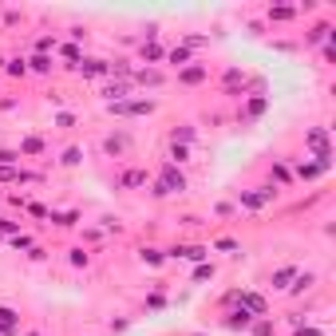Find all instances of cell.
<instances>
[{"mask_svg":"<svg viewBox=\"0 0 336 336\" xmlns=\"http://www.w3.org/2000/svg\"><path fill=\"white\" fill-rule=\"evenodd\" d=\"M269 16H273V20H289L293 8H269Z\"/></svg>","mask_w":336,"mask_h":336,"instance_id":"d6986e66","label":"cell"},{"mask_svg":"<svg viewBox=\"0 0 336 336\" xmlns=\"http://www.w3.org/2000/svg\"><path fill=\"white\" fill-rule=\"evenodd\" d=\"M321 170H328L324 162H301V178H317Z\"/></svg>","mask_w":336,"mask_h":336,"instance_id":"8992f818","label":"cell"},{"mask_svg":"<svg viewBox=\"0 0 336 336\" xmlns=\"http://www.w3.org/2000/svg\"><path fill=\"white\" fill-rule=\"evenodd\" d=\"M178 138H182V142H190V138H194V131H190V127H182V131H174V142H178Z\"/></svg>","mask_w":336,"mask_h":336,"instance_id":"7402d4cb","label":"cell"},{"mask_svg":"<svg viewBox=\"0 0 336 336\" xmlns=\"http://www.w3.org/2000/svg\"><path fill=\"white\" fill-rule=\"evenodd\" d=\"M166 60H170V63H186V60H190V52H186V47H174Z\"/></svg>","mask_w":336,"mask_h":336,"instance_id":"7c38bea8","label":"cell"},{"mask_svg":"<svg viewBox=\"0 0 336 336\" xmlns=\"http://www.w3.org/2000/svg\"><path fill=\"white\" fill-rule=\"evenodd\" d=\"M202 76H206V71H202V67H186V71H182V79H186V83H198Z\"/></svg>","mask_w":336,"mask_h":336,"instance_id":"4fadbf2b","label":"cell"},{"mask_svg":"<svg viewBox=\"0 0 336 336\" xmlns=\"http://www.w3.org/2000/svg\"><path fill=\"white\" fill-rule=\"evenodd\" d=\"M24 151L36 154V151H44V142H40V138H24Z\"/></svg>","mask_w":336,"mask_h":336,"instance_id":"2e32d148","label":"cell"},{"mask_svg":"<svg viewBox=\"0 0 336 336\" xmlns=\"http://www.w3.org/2000/svg\"><path fill=\"white\" fill-rule=\"evenodd\" d=\"M16 229V222H8V218H0V233H12Z\"/></svg>","mask_w":336,"mask_h":336,"instance_id":"cb8c5ba5","label":"cell"},{"mask_svg":"<svg viewBox=\"0 0 336 336\" xmlns=\"http://www.w3.org/2000/svg\"><path fill=\"white\" fill-rule=\"evenodd\" d=\"M170 158H174V162H186V147H182V142H174V147H170Z\"/></svg>","mask_w":336,"mask_h":336,"instance_id":"5bb4252c","label":"cell"},{"mask_svg":"<svg viewBox=\"0 0 336 336\" xmlns=\"http://www.w3.org/2000/svg\"><path fill=\"white\" fill-rule=\"evenodd\" d=\"M20 154H12V151H0V166H8V162H16Z\"/></svg>","mask_w":336,"mask_h":336,"instance_id":"603a6c76","label":"cell"},{"mask_svg":"<svg viewBox=\"0 0 336 336\" xmlns=\"http://www.w3.org/2000/svg\"><path fill=\"white\" fill-rule=\"evenodd\" d=\"M308 147H313V151H317V158H321L324 166H328V158H332V151H328V135H324L321 127H317V131H308Z\"/></svg>","mask_w":336,"mask_h":336,"instance_id":"7a4b0ae2","label":"cell"},{"mask_svg":"<svg viewBox=\"0 0 336 336\" xmlns=\"http://www.w3.org/2000/svg\"><path fill=\"white\" fill-rule=\"evenodd\" d=\"M32 67H36V71H52V60H47V56H36V60H32Z\"/></svg>","mask_w":336,"mask_h":336,"instance_id":"9a60e30c","label":"cell"},{"mask_svg":"<svg viewBox=\"0 0 336 336\" xmlns=\"http://www.w3.org/2000/svg\"><path fill=\"white\" fill-rule=\"evenodd\" d=\"M71 265H87V253H83V249H71Z\"/></svg>","mask_w":336,"mask_h":336,"instance_id":"44dd1931","label":"cell"},{"mask_svg":"<svg viewBox=\"0 0 336 336\" xmlns=\"http://www.w3.org/2000/svg\"><path fill=\"white\" fill-rule=\"evenodd\" d=\"M242 305H245V313H265V301H261V297H253V293H245Z\"/></svg>","mask_w":336,"mask_h":336,"instance_id":"5b68a950","label":"cell"},{"mask_svg":"<svg viewBox=\"0 0 336 336\" xmlns=\"http://www.w3.org/2000/svg\"><path fill=\"white\" fill-rule=\"evenodd\" d=\"M0 63H4V60H0Z\"/></svg>","mask_w":336,"mask_h":336,"instance_id":"484cf974","label":"cell"},{"mask_svg":"<svg viewBox=\"0 0 336 336\" xmlns=\"http://www.w3.org/2000/svg\"><path fill=\"white\" fill-rule=\"evenodd\" d=\"M138 182H147L142 170H127V174H123V186H138Z\"/></svg>","mask_w":336,"mask_h":336,"instance_id":"9c48e42d","label":"cell"},{"mask_svg":"<svg viewBox=\"0 0 336 336\" xmlns=\"http://www.w3.org/2000/svg\"><path fill=\"white\" fill-rule=\"evenodd\" d=\"M182 190H186V178L174 166H166L158 174V182H154V194H158V198H162V194H182Z\"/></svg>","mask_w":336,"mask_h":336,"instance_id":"6da1fadb","label":"cell"},{"mask_svg":"<svg viewBox=\"0 0 336 336\" xmlns=\"http://www.w3.org/2000/svg\"><path fill=\"white\" fill-rule=\"evenodd\" d=\"M142 261H151V265H158V261H162V253H158V249H142Z\"/></svg>","mask_w":336,"mask_h":336,"instance_id":"e0dca14e","label":"cell"},{"mask_svg":"<svg viewBox=\"0 0 336 336\" xmlns=\"http://www.w3.org/2000/svg\"><path fill=\"white\" fill-rule=\"evenodd\" d=\"M107 71V63L103 60H91V63H83V76H103Z\"/></svg>","mask_w":336,"mask_h":336,"instance_id":"ba28073f","label":"cell"},{"mask_svg":"<svg viewBox=\"0 0 336 336\" xmlns=\"http://www.w3.org/2000/svg\"><path fill=\"white\" fill-rule=\"evenodd\" d=\"M269 198H273V186H261V194H242V202L249 206V210H261Z\"/></svg>","mask_w":336,"mask_h":336,"instance_id":"3957f363","label":"cell"},{"mask_svg":"<svg viewBox=\"0 0 336 336\" xmlns=\"http://www.w3.org/2000/svg\"><path fill=\"white\" fill-rule=\"evenodd\" d=\"M297 336H321L317 328H297Z\"/></svg>","mask_w":336,"mask_h":336,"instance_id":"d4e9b609","label":"cell"},{"mask_svg":"<svg viewBox=\"0 0 336 336\" xmlns=\"http://www.w3.org/2000/svg\"><path fill=\"white\" fill-rule=\"evenodd\" d=\"M174 253H182V257H190V261H202V257H206V249H202V245H190V249H174Z\"/></svg>","mask_w":336,"mask_h":336,"instance_id":"30bf717a","label":"cell"},{"mask_svg":"<svg viewBox=\"0 0 336 336\" xmlns=\"http://www.w3.org/2000/svg\"><path fill=\"white\" fill-rule=\"evenodd\" d=\"M8 71H12V76H24V71H28V63H24V60H12V67H8Z\"/></svg>","mask_w":336,"mask_h":336,"instance_id":"ffe728a7","label":"cell"},{"mask_svg":"<svg viewBox=\"0 0 336 336\" xmlns=\"http://www.w3.org/2000/svg\"><path fill=\"white\" fill-rule=\"evenodd\" d=\"M249 321H253V317H249V313L242 308V313H233V317H229V328H245Z\"/></svg>","mask_w":336,"mask_h":336,"instance_id":"8fae6325","label":"cell"},{"mask_svg":"<svg viewBox=\"0 0 336 336\" xmlns=\"http://www.w3.org/2000/svg\"><path fill=\"white\" fill-rule=\"evenodd\" d=\"M0 332H4V336H16V332H20V321H16L12 308H0Z\"/></svg>","mask_w":336,"mask_h":336,"instance_id":"277c9868","label":"cell"},{"mask_svg":"<svg viewBox=\"0 0 336 336\" xmlns=\"http://www.w3.org/2000/svg\"><path fill=\"white\" fill-rule=\"evenodd\" d=\"M194 277H198V281H206V277H214V265H198V269H194Z\"/></svg>","mask_w":336,"mask_h":336,"instance_id":"ac0fdd59","label":"cell"},{"mask_svg":"<svg viewBox=\"0 0 336 336\" xmlns=\"http://www.w3.org/2000/svg\"><path fill=\"white\" fill-rule=\"evenodd\" d=\"M289 281H293V269H277V273H273V285H277V289H289Z\"/></svg>","mask_w":336,"mask_h":336,"instance_id":"52a82bcc","label":"cell"}]
</instances>
